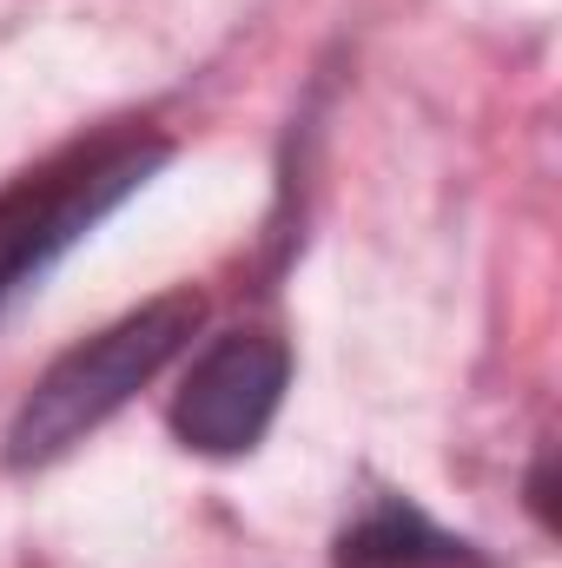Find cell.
<instances>
[{
  "label": "cell",
  "instance_id": "cell-1",
  "mask_svg": "<svg viewBox=\"0 0 562 568\" xmlns=\"http://www.w3.org/2000/svg\"><path fill=\"white\" fill-rule=\"evenodd\" d=\"M205 317V297L199 291H165L140 311H127L120 324H107L100 337L73 344L40 384L33 397L20 404V417L7 429V463L13 469H33V463H53L67 456L87 429H100L133 390H145L199 331Z\"/></svg>",
  "mask_w": 562,
  "mask_h": 568
},
{
  "label": "cell",
  "instance_id": "cell-2",
  "mask_svg": "<svg viewBox=\"0 0 562 568\" xmlns=\"http://www.w3.org/2000/svg\"><path fill=\"white\" fill-rule=\"evenodd\" d=\"M165 165L159 133H100L87 145H67L60 159L20 172L0 192V297L40 278L67 245H80L120 199H133L145 179Z\"/></svg>",
  "mask_w": 562,
  "mask_h": 568
},
{
  "label": "cell",
  "instance_id": "cell-3",
  "mask_svg": "<svg viewBox=\"0 0 562 568\" xmlns=\"http://www.w3.org/2000/svg\"><path fill=\"white\" fill-rule=\"evenodd\" d=\"M284 384H291L284 337L225 331L192 357V371L172 397V429L199 456H245L265 443V429L284 404Z\"/></svg>",
  "mask_w": 562,
  "mask_h": 568
},
{
  "label": "cell",
  "instance_id": "cell-4",
  "mask_svg": "<svg viewBox=\"0 0 562 568\" xmlns=\"http://www.w3.org/2000/svg\"><path fill=\"white\" fill-rule=\"evenodd\" d=\"M338 568H483V556L463 542V536H450V529H436L423 509L411 503H371L344 536H338Z\"/></svg>",
  "mask_w": 562,
  "mask_h": 568
}]
</instances>
